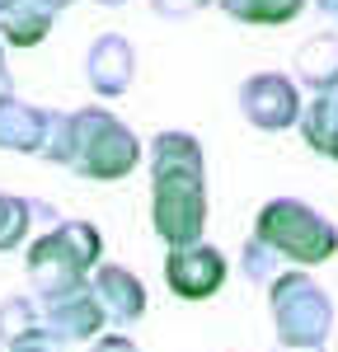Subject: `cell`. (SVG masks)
Returning a JSON list of instances; mask_svg holds the SVG:
<instances>
[{
	"instance_id": "obj_12",
	"label": "cell",
	"mask_w": 338,
	"mask_h": 352,
	"mask_svg": "<svg viewBox=\"0 0 338 352\" xmlns=\"http://www.w3.org/2000/svg\"><path fill=\"white\" fill-rule=\"evenodd\" d=\"M33 221L52 226V207L38 202V197H14V192H0V254L5 249H19L33 235Z\"/></svg>"
},
{
	"instance_id": "obj_20",
	"label": "cell",
	"mask_w": 338,
	"mask_h": 352,
	"mask_svg": "<svg viewBox=\"0 0 338 352\" xmlns=\"http://www.w3.org/2000/svg\"><path fill=\"white\" fill-rule=\"evenodd\" d=\"M94 352H137V348H132L127 338H104V343H99Z\"/></svg>"
},
{
	"instance_id": "obj_27",
	"label": "cell",
	"mask_w": 338,
	"mask_h": 352,
	"mask_svg": "<svg viewBox=\"0 0 338 352\" xmlns=\"http://www.w3.org/2000/svg\"><path fill=\"white\" fill-rule=\"evenodd\" d=\"M104 5H122V0H104Z\"/></svg>"
},
{
	"instance_id": "obj_14",
	"label": "cell",
	"mask_w": 338,
	"mask_h": 352,
	"mask_svg": "<svg viewBox=\"0 0 338 352\" xmlns=\"http://www.w3.org/2000/svg\"><path fill=\"white\" fill-rule=\"evenodd\" d=\"M52 28V10L38 0H14L10 10H0V38L10 47H38Z\"/></svg>"
},
{
	"instance_id": "obj_19",
	"label": "cell",
	"mask_w": 338,
	"mask_h": 352,
	"mask_svg": "<svg viewBox=\"0 0 338 352\" xmlns=\"http://www.w3.org/2000/svg\"><path fill=\"white\" fill-rule=\"evenodd\" d=\"M202 5H212V0H150V10H155L160 19H188Z\"/></svg>"
},
{
	"instance_id": "obj_7",
	"label": "cell",
	"mask_w": 338,
	"mask_h": 352,
	"mask_svg": "<svg viewBox=\"0 0 338 352\" xmlns=\"http://www.w3.org/2000/svg\"><path fill=\"white\" fill-rule=\"evenodd\" d=\"M240 109L249 118L254 127L263 132H278V127H291L301 118V94L296 85L278 76V71H263V76H249L240 85Z\"/></svg>"
},
{
	"instance_id": "obj_13",
	"label": "cell",
	"mask_w": 338,
	"mask_h": 352,
	"mask_svg": "<svg viewBox=\"0 0 338 352\" xmlns=\"http://www.w3.org/2000/svg\"><path fill=\"white\" fill-rule=\"evenodd\" d=\"M296 76H301V85H310L315 94H334L338 89V38L334 33L310 38L306 47L296 52Z\"/></svg>"
},
{
	"instance_id": "obj_22",
	"label": "cell",
	"mask_w": 338,
	"mask_h": 352,
	"mask_svg": "<svg viewBox=\"0 0 338 352\" xmlns=\"http://www.w3.org/2000/svg\"><path fill=\"white\" fill-rule=\"evenodd\" d=\"M315 5H319V10H324V14H329V19L338 24V0H315Z\"/></svg>"
},
{
	"instance_id": "obj_2",
	"label": "cell",
	"mask_w": 338,
	"mask_h": 352,
	"mask_svg": "<svg viewBox=\"0 0 338 352\" xmlns=\"http://www.w3.org/2000/svg\"><path fill=\"white\" fill-rule=\"evenodd\" d=\"M38 155L52 164H71L84 179H122L141 160L137 136L127 132L109 109H80V113H47V132Z\"/></svg>"
},
{
	"instance_id": "obj_3",
	"label": "cell",
	"mask_w": 338,
	"mask_h": 352,
	"mask_svg": "<svg viewBox=\"0 0 338 352\" xmlns=\"http://www.w3.org/2000/svg\"><path fill=\"white\" fill-rule=\"evenodd\" d=\"M99 254H104V240L89 221H52L28 244V277H33L38 296L71 292V287H84Z\"/></svg>"
},
{
	"instance_id": "obj_24",
	"label": "cell",
	"mask_w": 338,
	"mask_h": 352,
	"mask_svg": "<svg viewBox=\"0 0 338 352\" xmlns=\"http://www.w3.org/2000/svg\"><path fill=\"white\" fill-rule=\"evenodd\" d=\"M38 5H47V10L56 14V10H66V5H76V0H38Z\"/></svg>"
},
{
	"instance_id": "obj_10",
	"label": "cell",
	"mask_w": 338,
	"mask_h": 352,
	"mask_svg": "<svg viewBox=\"0 0 338 352\" xmlns=\"http://www.w3.org/2000/svg\"><path fill=\"white\" fill-rule=\"evenodd\" d=\"M89 292L99 300L104 320H113V324H132V320L146 315V287L127 268H99L94 282H89Z\"/></svg>"
},
{
	"instance_id": "obj_17",
	"label": "cell",
	"mask_w": 338,
	"mask_h": 352,
	"mask_svg": "<svg viewBox=\"0 0 338 352\" xmlns=\"http://www.w3.org/2000/svg\"><path fill=\"white\" fill-rule=\"evenodd\" d=\"M216 5L245 24H291L306 0H216Z\"/></svg>"
},
{
	"instance_id": "obj_26",
	"label": "cell",
	"mask_w": 338,
	"mask_h": 352,
	"mask_svg": "<svg viewBox=\"0 0 338 352\" xmlns=\"http://www.w3.org/2000/svg\"><path fill=\"white\" fill-rule=\"evenodd\" d=\"M10 5H14V0H0V10H10Z\"/></svg>"
},
{
	"instance_id": "obj_15",
	"label": "cell",
	"mask_w": 338,
	"mask_h": 352,
	"mask_svg": "<svg viewBox=\"0 0 338 352\" xmlns=\"http://www.w3.org/2000/svg\"><path fill=\"white\" fill-rule=\"evenodd\" d=\"M301 132H306V141L319 151V155H334L338 160V89L334 94H319L310 109H301Z\"/></svg>"
},
{
	"instance_id": "obj_6",
	"label": "cell",
	"mask_w": 338,
	"mask_h": 352,
	"mask_svg": "<svg viewBox=\"0 0 338 352\" xmlns=\"http://www.w3.org/2000/svg\"><path fill=\"white\" fill-rule=\"evenodd\" d=\"M38 305V329L47 343L61 338H94L104 324V310L89 287H71V292H52V296H33Z\"/></svg>"
},
{
	"instance_id": "obj_25",
	"label": "cell",
	"mask_w": 338,
	"mask_h": 352,
	"mask_svg": "<svg viewBox=\"0 0 338 352\" xmlns=\"http://www.w3.org/2000/svg\"><path fill=\"white\" fill-rule=\"evenodd\" d=\"M278 352H324V348H282L278 343Z\"/></svg>"
},
{
	"instance_id": "obj_18",
	"label": "cell",
	"mask_w": 338,
	"mask_h": 352,
	"mask_svg": "<svg viewBox=\"0 0 338 352\" xmlns=\"http://www.w3.org/2000/svg\"><path fill=\"white\" fill-rule=\"evenodd\" d=\"M278 268H282V258L254 235V240L245 244V272H249V282H263V287H268V282L278 277Z\"/></svg>"
},
{
	"instance_id": "obj_8",
	"label": "cell",
	"mask_w": 338,
	"mask_h": 352,
	"mask_svg": "<svg viewBox=\"0 0 338 352\" xmlns=\"http://www.w3.org/2000/svg\"><path fill=\"white\" fill-rule=\"evenodd\" d=\"M165 282L174 296L202 300L225 282V258L212 244H179V249H169V258H165Z\"/></svg>"
},
{
	"instance_id": "obj_11",
	"label": "cell",
	"mask_w": 338,
	"mask_h": 352,
	"mask_svg": "<svg viewBox=\"0 0 338 352\" xmlns=\"http://www.w3.org/2000/svg\"><path fill=\"white\" fill-rule=\"evenodd\" d=\"M47 132V109H33L24 99H14L10 89L0 94V151H28L38 155Z\"/></svg>"
},
{
	"instance_id": "obj_4",
	"label": "cell",
	"mask_w": 338,
	"mask_h": 352,
	"mask_svg": "<svg viewBox=\"0 0 338 352\" xmlns=\"http://www.w3.org/2000/svg\"><path fill=\"white\" fill-rule=\"evenodd\" d=\"M254 235L268 244L278 258L306 263V268L310 263H324L338 249V230L319 217L310 202H301V197H278V202H268V207L258 212Z\"/></svg>"
},
{
	"instance_id": "obj_16",
	"label": "cell",
	"mask_w": 338,
	"mask_h": 352,
	"mask_svg": "<svg viewBox=\"0 0 338 352\" xmlns=\"http://www.w3.org/2000/svg\"><path fill=\"white\" fill-rule=\"evenodd\" d=\"M33 338H43L33 296H10L0 305V343L5 348H19V343H33Z\"/></svg>"
},
{
	"instance_id": "obj_21",
	"label": "cell",
	"mask_w": 338,
	"mask_h": 352,
	"mask_svg": "<svg viewBox=\"0 0 338 352\" xmlns=\"http://www.w3.org/2000/svg\"><path fill=\"white\" fill-rule=\"evenodd\" d=\"M10 352H56L47 338H33V343H19V348H10Z\"/></svg>"
},
{
	"instance_id": "obj_5",
	"label": "cell",
	"mask_w": 338,
	"mask_h": 352,
	"mask_svg": "<svg viewBox=\"0 0 338 352\" xmlns=\"http://www.w3.org/2000/svg\"><path fill=\"white\" fill-rule=\"evenodd\" d=\"M268 292H273V320H278L282 348H324L329 324H334V300L310 282V272H278Z\"/></svg>"
},
{
	"instance_id": "obj_9",
	"label": "cell",
	"mask_w": 338,
	"mask_h": 352,
	"mask_svg": "<svg viewBox=\"0 0 338 352\" xmlns=\"http://www.w3.org/2000/svg\"><path fill=\"white\" fill-rule=\"evenodd\" d=\"M84 76L89 85L113 99V94H122L132 76H137V56H132V43L122 38V33H104V38H94V47L84 52Z\"/></svg>"
},
{
	"instance_id": "obj_1",
	"label": "cell",
	"mask_w": 338,
	"mask_h": 352,
	"mask_svg": "<svg viewBox=\"0 0 338 352\" xmlns=\"http://www.w3.org/2000/svg\"><path fill=\"white\" fill-rule=\"evenodd\" d=\"M155 169V230L169 249L197 244L207 226V179H202V146L188 132H160L150 141Z\"/></svg>"
},
{
	"instance_id": "obj_23",
	"label": "cell",
	"mask_w": 338,
	"mask_h": 352,
	"mask_svg": "<svg viewBox=\"0 0 338 352\" xmlns=\"http://www.w3.org/2000/svg\"><path fill=\"white\" fill-rule=\"evenodd\" d=\"M10 89V71H5V47H0V94Z\"/></svg>"
}]
</instances>
